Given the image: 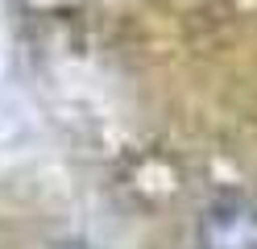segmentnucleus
I'll return each mask as SVG.
<instances>
[{
	"instance_id": "obj_2",
	"label": "nucleus",
	"mask_w": 257,
	"mask_h": 249,
	"mask_svg": "<svg viewBox=\"0 0 257 249\" xmlns=\"http://www.w3.org/2000/svg\"><path fill=\"white\" fill-rule=\"evenodd\" d=\"M54 249H91V245H83V241H62V245H54Z\"/></svg>"
},
{
	"instance_id": "obj_1",
	"label": "nucleus",
	"mask_w": 257,
	"mask_h": 249,
	"mask_svg": "<svg viewBox=\"0 0 257 249\" xmlns=\"http://www.w3.org/2000/svg\"><path fill=\"white\" fill-rule=\"evenodd\" d=\"M199 249H257V204L240 191H220L199 216Z\"/></svg>"
}]
</instances>
